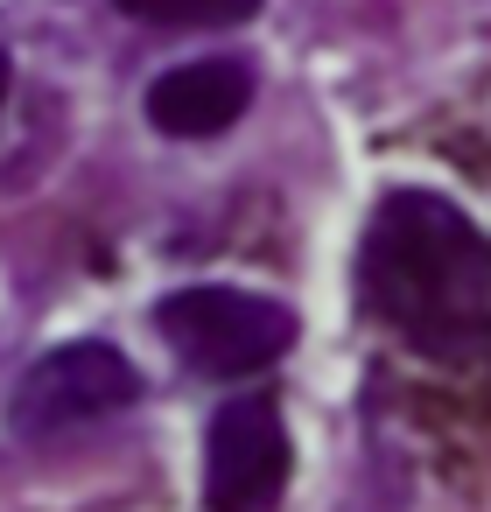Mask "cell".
I'll use <instances>...</instances> for the list:
<instances>
[{"instance_id":"2","label":"cell","mask_w":491,"mask_h":512,"mask_svg":"<svg viewBox=\"0 0 491 512\" xmlns=\"http://www.w3.org/2000/svg\"><path fill=\"white\" fill-rule=\"evenodd\" d=\"M155 330H162V344L190 372H204V379H253V372H267L295 344V309L260 295V288L204 281V288L162 295Z\"/></svg>"},{"instance_id":"4","label":"cell","mask_w":491,"mask_h":512,"mask_svg":"<svg viewBox=\"0 0 491 512\" xmlns=\"http://www.w3.org/2000/svg\"><path fill=\"white\" fill-rule=\"evenodd\" d=\"M288 470H295V449H288L274 400L246 393L211 414L204 428V505L211 512H274L288 491Z\"/></svg>"},{"instance_id":"7","label":"cell","mask_w":491,"mask_h":512,"mask_svg":"<svg viewBox=\"0 0 491 512\" xmlns=\"http://www.w3.org/2000/svg\"><path fill=\"white\" fill-rule=\"evenodd\" d=\"M0 106H8V50H0Z\"/></svg>"},{"instance_id":"1","label":"cell","mask_w":491,"mask_h":512,"mask_svg":"<svg viewBox=\"0 0 491 512\" xmlns=\"http://www.w3.org/2000/svg\"><path fill=\"white\" fill-rule=\"evenodd\" d=\"M365 309L428 358L491 344V239L435 190H393L358 253Z\"/></svg>"},{"instance_id":"6","label":"cell","mask_w":491,"mask_h":512,"mask_svg":"<svg viewBox=\"0 0 491 512\" xmlns=\"http://www.w3.org/2000/svg\"><path fill=\"white\" fill-rule=\"evenodd\" d=\"M113 8L155 29H232L260 15V0H113Z\"/></svg>"},{"instance_id":"5","label":"cell","mask_w":491,"mask_h":512,"mask_svg":"<svg viewBox=\"0 0 491 512\" xmlns=\"http://www.w3.org/2000/svg\"><path fill=\"white\" fill-rule=\"evenodd\" d=\"M253 106V71L239 57H204V64H176L148 85V120L176 141H211L225 134L239 113Z\"/></svg>"},{"instance_id":"3","label":"cell","mask_w":491,"mask_h":512,"mask_svg":"<svg viewBox=\"0 0 491 512\" xmlns=\"http://www.w3.org/2000/svg\"><path fill=\"white\" fill-rule=\"evenodd\" d=\"M141 400V372L120 344L106 337H78V344H57L43 351L22 386H15V428L22 435H71V428H92L120 407Z\"/></svg>"}]
</instances>
